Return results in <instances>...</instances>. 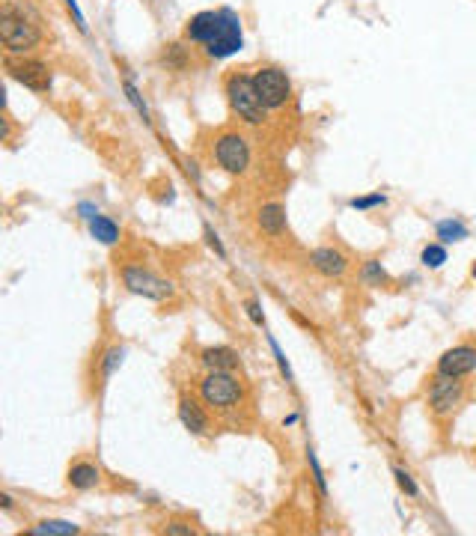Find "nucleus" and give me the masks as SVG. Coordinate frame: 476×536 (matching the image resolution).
<instances>
[{
    "label": "nucleus",
    "mask_w": 476,
    "mask_h": 536,
    "mask_svg": "<svg viewBox=\"0 0 476 536\" xmlns=\"http://www.w3.org/2000/svg\"><path fill=\"white\" fill-rule=\"evenodd\" d=\"M0 39H3L9 54H27L39 45L42 33L33 21H27L24 12H18L15 6H3V12H0Z\"/></svg>",
    "instance_id": "nucleus-1"
},
{
    "label": "nucleus",
    "mask_w": 476,
    "mask_h": 536,
    "mask_svg": "<svg viewBox=\"0 0 476 536\" xmlns=\"http://www.w3.org/2000/svg\"><path fill=\"white\" fill-rule=\"evenodd\" d=\"M226 96H230V105L238 117L244 122H250V126H259L265 119V108L259 92L253 87V78H247V75H232L230 81H226Z\"/></svg>",
    "instance_id": "nucleus-2"
},
{
    "label": "nucleus",
    "mask_w": 476,
    "mask_h": 536,
    "mask_svg": "<svg viewBox=\"0 0 476 536\" xmlns=\"http://www.w3.org/2000/svg\"><path fill=\"white\" fill-rule=\"evenodd\" d=\"M253 87H256L262 105L268 110H277V108H283L286 101L292 99V81H289V75H286L283 69H277V66H265V69L256 72L253 75Z\"/></svg>",
    "instance_id": "nucleus-3"
},
{
    "label": "nucleus",
    "mask_w": 476,
    "mask_h": 536,
    "mask_svg": "<svg viewBox=\"0 0 476 536\" xmlns=\"http://www.w3.org/2000/svg\"><path fill=\"white\" fill-rule=\"evenodd\" d=\"M199 393H203L206 406L212 408H230L241 399V384L230 370H212L199 381Z\"/></svg>",
    "instance_id": "nucleus-4"
},
{
    "label": "nucleus",
    "mask_w": 476,
    "mask_h": 536,
    "mask_svg": "<svg viewBox=\"0 0 476 536\" xmlns=\"http://www.w3.org/2000/svg\"><path fill=\"white\" fill-rule=\"evenodd\" d=\"M122 284H126L128 292L152 298V301H164V298H170L176 292V286L170 284V280L152 275L149 268H137V266H126V268H122Z\"/></svg>",
    "instance_id": "nucleus-5"
},
{
    "label": "nucleus",
    "mask_w": 476,
    "mask_h": 536,
    "mask_svg": "<svg viewBox=\"0 0 476 536\" xmlns=\"http://www.w3.org/2000/svg\"><path fill=\"white\" fill-rule=\"evenodd\" d=\"M215 158L226 173H244L250 164V143L238 135V131H226L215 140Z\"/></svg>",
    "instance_id": "nucleus-6"
},
{
    "label": "nucleus",
    "mask_w": 476,
    "mask_h": 536,
    "mask_svg": "<svg viewBox=\"0 0 476 536\" xmlns=\"http://www.w3.org/2000/svg\"><path fill=\"white\" fill-rule=\"evenodd\" d=\"M244 45V36H241V21L232 9H224V21H221V30L212 42L206 45V54L215 60H224V57H232L235 51H241Z\"/></svg>",
    "instance_id": "nucleus-7"
},
{
    "label": "nucleus",
    "mask_w": 476,
    "mask_h": 536,
    "mask_svg": "<svg viewBox=\"0 0 476 536\" xmlns=\"http://www.w3.org/2000/svg\"><path fill=\"white\" fill-rule=\"evenodd\" d=\"M6 69H9V78L18 81V83H24L27 90H33V92H48V90H51V69H48L45 63H39V60H21V63L9 60Z\"/></svg>",
    "instance_id": "nucleus-8"
},
{
    "label": "nucleus",
    "mask_w": 476,
    "mask_h": 536,
    "mask_svg": "<svg viewBox=\"0 0 476 536\" xmlns=\"http://www.w3.org/2000/svg\"><path fill=\"white\" fill-rule=\"evenodd\" d=\"M462 381L453 379V375H437L428 388V406H432L435 415H450V411L462 402Z\"/></svg>",
    "instance_id": "nucleus-9"
},
{
    "label": "nucleus",
    "mask_w": 476,
    "mask_h": 536,
    "mask_svg": "<svg viewBox=\"0 0 476 536\" xmlns=\"http://www.w3.org/2000/svg\"><path fill=\"white\" fill-rule=\"evenodd\" d=\"M221 21H224V9H206V12H197L185 24V36L190 42L208 45L217 36V30H221Z\"/></svg>",
    "instance_id": "nucleus-10"
},
{
    "label": "nucleus",
    "mask_w": 476,
    "mask_h": 536,
    "mask_svg": "<svg viewBox=\"0 0 476 536\" xmlns=\"http://www.w3.org/2000/svg\"><path fill=\"white\" fill-rule=\"evenodd\" d=\"M476 370V349L470 346H455V349L444 352L441 361H437V373L444 375H453V379H462Z\"/></svg>",
    "instance_id": "nucleus-11"
},
{
    "label": "nucleus",
    "mask_w": 476,
    "mask_h": 536,
    "mask_svg": "<svg viewBox=\"0 0 476 536\" xmlns=\"http://www.w3.org/2000/svg\"><path fill=\"white\" fill-rule=\"evenodd\" d=\"M310 266L325 277H342L348 268V259L342 250H333V248H316L310 253Z\"/></svg>",
    "instance_id": "nucleus-12"
},
{
    "label": "nucleus",
    "mask_w": 476,
    "mask_h": 536,
    "mask_svg": "<svg viewBox=\"0 0 476 536\" xmlns=\"http://www.w3.org/2000/svg\"><path fill=\"white\" fill-rule=\"evenodd\" d=\"M256 224L265 236H283L286 232V209L280 203H265L259 215H256Z\"/></svg>",
    "instance_id": "nucleus-13"
},
{
    "label": "nucleus",
    "mask_w": 476,
    "mask_h": 536,
    "mask_svg": "<svg viewBox=\"0 0 476 536\" xmlns=\"http://www.w3.org/2000/svg\"><path fill=\"white\" fill-rule=\"evenodd\" d=\"M179 420H182V426L188 432H194V435H206L208 432V417L203 415V408L197 406L194 399H179Z\"/></svg>",
    "instance_id": "nucleus-14"
},
{
    "label": "nucleus",
    "mask_w": 476,
    "mask_h": 536,
    "mask_svg": "<svg viewBox=\"0 0 476 536\" xmlns=\"http://www.w3.org/2000/svg\"><path fill=\"white\" fill-rule=\"evenodd\" d=\"M99 477L101 471L95 468L92 462H75L69 468V486L78 488V492H87V488H95L99 486Z\"/></svg>",
    "instance_id": "nucleus-15"
},
{
    "label": "nucleus",
    "mask_w": 476,
    "mask_h": 536,
    "mask_svg": "<svg viewBox=\"0 0 476 536\" xmlns=\"http://www.w3.org/2000/svg\"><path fill=\"white\" fill-rule=\"evenodd\" d=\"M235 364H238V355L232 349H226V346H215V349L203 352V366L208 373L212 370H232Z\"/></svg>",
    "instance_id": "nucleus-16"
},
{
    "label": "nucleus",
    "mask_w": 476,
    "mask_h": 536,
    "mask_svg": "<svg viewBox=\"0 0 476 536\" xmlns=\"http://www.w3.org/2000/svg\"><path fill=\"white\" fill-rule=\"evenodd\" d=\"M90 232H92L95 241L108 244V248L119 241V227H117V224H113L110 218H104V215H95V218L90 221Z\"/></svg>",
    "instance_id": "nucleus-17"
},
{
    "label": "nucleus",
    "mask_w": 476,
    "mask_h": 536,
    "mask_svg": "<svg viewBox=\"0 0 476 536\" xmlns=\"http://www.w3.org/2000/svg\"><path fill=\"white\" fill-rule=\"evenodd\" d=\"M33 536H75V533H81L78 524H72V522H60V519H45L39 522L36 528H30Z\"/></svg>",
    "instance_id": "nucleus-18"
},
{
    "label": "nucleus",
    "mask_w": 476,
    "mask_h": 536,
    "mask_svg": "<svg viewBox=\"0 0 476 536\" xmlns=\"http://www.w3.org/2000/svg\"><path fill=\"white\" fill-rule=\"evenodd\" d=\"M360 277H364L366 286H384V284H390V275L384 271V266H381L378 259H369L364 266V271H360Z\"/></svg>",
    "instance_id": "nucleus-19"
},
{
    "label": "nucleus",
    "mask_w": 476,
    "mask_h": 536,
    "mask_svg": "<svg viewBox=\"0 0 476 536\" xmlns=\"http://www.w3.org/2000/svg\"><path fill=\"white\" fill-rule=\"evenodd\" d=\"M437 236L444 241H462V239H468V227L462 221H441L437 224Z\"/></svg>",
    "instance_id": "nucleus-20"
},
{
    "label": "nucleus",
    "mask_w": 476,
    "mask_h": 536,
    "mask_svg": "<svg viewBox=\"0 0 476 536\" xmlns=\"http://www.w3.org/2000/svg\"><path fill=\"white\" fill-rule=\"evenodd\" d=\"M122 357H126V349H122V346H113V349L104 352V357H101V379H110V375L119 370Z\"/></svg>",
    "instance_id": "nucleus-21"
},
{
    "label": "nucleus",
    "mask_w": 476,
    "mask_h": 536,
    "mask_svg": "<svg viewBox=\"0 0 476 536\" xmlns=\"http://www.w3.org/2000/svg\"><path fill=\"white\" fill-rule=\"evenodd\" d=\"M122 90H126V96H128V101H131V105H135V110H137V114L143 117V122H152V119H149V108H146V101L140 99V92H137V87H135V83H131V81L126 78V81H122Z\"/></svg>",
    "instance_id": "nucleus-22"
},
{
    "label": "nucleus",
    "mask_w": 476,
    "mask_h": 536,
    "mask_svg": "<svg viewBox=\"0 0 476 536\" xmlns=\"http://www.w3.org/2000/svg\"><path fill=\"white\" fill-rule=\"evenodd\" d=\"M446 262V250L441 248V244H428V248L423 250V266L426 268H441Z\"/></svg>",
    "instance_id": "nucleus-23"
},
{
    "label": "nucleus",
    "mask_w": 476,
    "mask_h": 536,
    "mask_svg": "<svg viewBox=\"0 0 476 536\" xmlns=\"http://www.w3.org/2000/svg\"><path fill=\"white\" fill-rule=\"evenodd\" d=\"M393 477H396V483H399V488L408 495V497H417L420 495V488H417V483H414V477L405 471V468H393Z\"/></svg>",
    "instance_id": "nucleus-24"
},
{
    "label": "nucleus",
    "mask_w": 476,
    "mask_h": 536,
    "mask_svg": "<svg viewBox=\"0 0 476 536\" xmlns=\"http://www.w3.org/2000/svg\"><path fill=\"white\" fill-rule=\"evenodd\" d=\"M384 194H369V197H355L351 209H373V206H384Z\"/></svg>",
    "instance_id": "nucleus-25"
},
{
    "label": "nucleus",
    "mask_w": 476,
    "mask_h": 536,
    "mask_svg": "<svg viewBox=\"0 0 476 536\" xmlns=\"http://www.w3.org/2000/svg\"><path fill=\"white\" fill-rule=\"evenodd\" d=\"M164 63L173 66V69H182V66H185V51H182V45H170L167 54H164Z\"/></svg>",
    "instance_id": "nucleus-26"
},
{
    "label": "nucleus",
    "mask_w": 476,
    "mask_h": 536,
    "mask_svg": "<svg viewBox=\"0 0 476 536\" xmlns=\"http://www.w3.org/2000/svg\"><path fill=\"white\" fill-rule=\"evenodd\" d=\"M310 468H313V477H316V486H319V492H321V495H328L325 474H321V468H319V459H316V453H313V450H310Z\"/></svg>",
    "instance_id": "nucleus-27"
},
{
    "label": "nucleus",
    "mask_w": 476,
    "mask_h": 536,
    "mask_svg": "<svg viewBox=\"0 0 476 536\" xmlns=\"http://www.w3.org/2000/svg\"><path fill=\"white\" fill-rule=\"evenodd\" d=\"M203 232H206V241H208V248H212V250L217 253V257H221V259H224V257H226V250H224V244H221V239H217V232H215L212 227H208V224H206V230H203Z\"/></svg>",
    "instance_id": "nucleus-28"
},
{
    "label": "nucleus",
    "mask_w": 476,
    "mask_h": 536,
    "mask_svg": "<svg viewBox=\"0 0 476 536\" xmlns=\"http://www.w3.org/2000/svg\"><path fill=\"white\" fill-rule=\"evenodd\" d=\"M271 349H274V357H277V364H280V373L286 375V381H292V370H289V364H286V357H283V352H280V346H277L274 337H271Z\"/></svg>",
    "instance_id": "nucleus-29"
},
{
    "label": "nucleus",
    "mask_w": 476,
    "mask_h": 536,
    "mask_svg": "<svg viewBox=\"0 0 476 536\" xmlns=\"http://www.w3.org/2000/svg\"><path fill=\"white\" fill-rule=\"evenodd\" d=\"M197 530L190 528V524H182V522H173L167 524V536H194Z\"/></svg>",
    "instance_id": "nucleus-30"
},
{
    "label": "nucleus",
    "mask_w": 476,
    "mask_h": 536,
    "mask_svg": "<svg viewBox=\"0 0 476 536\" xmlns=\"http://www.w3.org/2000/svg\"><path fill=\"white\" fill-rule=\"evenodd\" d=\"M66 6H69V12L75 15V24H78V30H81V33H87V21H83V15H81L78 3H75V0H66Z\"/></svg>",
    "instance_id": "nucleus-31"
},
{
    "label": "nucleus",
    "mask_w": 476,
    "mask_h": 536,
    "mask_svg": "<svg viewBox=\"0 0 476 536\" xmlns=\"http://www.w3.org/2000/svg\"><path fill=\"white\" fill-rule=\"evenodd\" d=\"M244 307H247V316H250V319H253L256 325H262V313H259V304H256V301H247Z\"/></svg>",
    "instance_id": "nucleus-32"
},
{
    "label": "nucleus",
    "mask_w": 476,
    "mask_h": 536,
    "mask_svg": "<svg viewBox=\"0 0 476 536\" xmlns=\"http://www.w3.org/2000/svg\"><path fill=\"white\" fill-rule=\"evenodd\" d=\"M81 212H83V218H90V221L95 218V215H99V209H92V206H87V203L81 206Z\"/></svg>",
    "instance_id": "nucleus-33"
},
{
    "label": "nucleus",
    "mask_w": 476,
    "mask_h": 536,
    "mask_svg": "<svg viewBox=\"0 0 476 536\" xmlns=\"http://www.w3.org/2000/svg\"><path fill=\"white\" fill-rule=\"evenodd\" d=\"M0 506H3V510H6V513H9V510H12V497H9L6 492H3V495H0Z\"/></svg>",
    "instance_id": "nucleus-34"
},
{
    "label": "nucleus",
    "mask_w": 476,
    "mask_h": 536,
    "mask_svg": "<svg viewBox=\"0 0 476 536\" xmlns=\"http://www.w3.org/2000/svg\"><path fill=\"white\" fill-rule=\"evenodd\" d=\"M188 176H194V179H199V170H197V164H194V161H188Z\"/></svg>",
    "instance_id": "nucleus-35"
},
{
    "label": "nucleus",
    "mask_w": 476,
    "mask_h": 536,
    "mask_svg": "<svg viewBox=\"0 0 476 536\" xmlns=\"http://www.w3.org/2000/svg\"><path fill=\"white\" fill-rule=\"evenodd\" d=\"M295 423H298V415H289V417L283 420V426H295Z\"/></svg>",
    "instance_id": "nucleus-36"
},
{
    "label": "nucleus",
    "mask_w": 476,
    "mask_h": 536,
    "mask_svg": "<svg viewBox=\"0 0 476 536\" xmlns=\"http://www.w3.org/2000/svg\"><path fill=\"white\" fill-rule=\"evenodd\" d=\"M473 277H476V266H473Z\"/></svg>",
    "instance_id": "nucleus-37"
}]
</instances>
